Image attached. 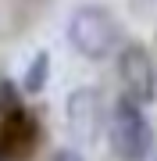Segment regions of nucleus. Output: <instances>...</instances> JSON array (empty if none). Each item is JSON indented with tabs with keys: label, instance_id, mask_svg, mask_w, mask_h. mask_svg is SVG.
Here are the masks:
<instances>
[{
	"label": "nucleus",
	"instance_id": "obj_5",
	"mask_svg": "<svg viewBox=\"0 0 157 161\" xmlns=\"http://www.w3.org/2000/svg\"><path fill=\"white\" fill-rule=\"evenodd\" d=\"M39 143V125L25 108H14L4 115V125H0V154L7 161H25Z\"/></svg>",
	"mask_w": 157,
	"mask_h": 161
},
{
	"label": "nucleus",
	"instance_id": "obj_7",
	"mask_svg": "<svg viewBox=\"0 0 157 161\" xmlns=\"http://www.w3.org/2000/svg\"><path fill=\"white\" fill-rule=\"evenodd\" d=\"M54 161H86L79 154V150H71V147H64V150H57V154H54Z\"/></svg>",
	"mask_w": 157,
	"mask_h": 161
},
{
	"label": "nucleus",
	"instance_id": "obj_1",
	"mask_svg": "<svg viewBox=\"0 0 157 161\" xmlns=\"http://www.w3.org/2000/svg\"><path fill=\"white\" fill-rule=\"evenodd\" d=\"M107 140L122 161H146L154 147V129L143 115V104H136L132 97H122L107 115Z\"/></svg>",
	"mask_w": 157,
	"mask_h": 161
},
{
	"label": "nucleus",
	"instance_id": "obj_6",
	"mask_svg": "<svg viewBox=\"0 0 157 161\" xmlns=\"http://www.w3.org/2000/svg\"><path fill=\"white\" fill-rule=\"evenodd\" d=\"M50 79V54L47 50H36V58L29 61V68H25V79H22V90L25 93H43V86H47Z\"/></svg>",
	"mask_w": 157,
	"mask_h": 161
},
{
	"label": "nucleus",
	"instance_id": "obj_4",
	"mask_svg": "<svg viewBox=\"0 0 157 161\" xmlns=\"http://www.w3.org/2000/svg\"><path fill=\"white\" fill-rule=\"evenodd\" d=\"M107 111H104V97L97 90L82 86L68 97V132L79 143H97L100 132H104Z\"/></svg>",
	"mask_w": 157,
	"mask_h": 161
},
{
	"label": "nucleus",
	"instance_id": "obj_2",
	"mask_svg": "<svg viewBox=\"0 0 157 161\" xmlns=\"http://www.w3.org/2000/svg\"><path fill=\"white\" fill-rule=\"evenodd\" d=\"M68 40H71V47H75L82 58L104 61L118 47V22H114V14L107 7L82 4V7H75V14L68 22Z\"/></svg>",
	"mask_w": 157,
	"mask_h": 161
},
{
	"label": "nucleus",
	"instance_id": "obj_3",
	"mask_svg": "<svg viewBox=\"0 0 157 161\" xmlns=\"http://www.w3.org/2000/svg\"><path fill=\"white\" fill-rule=\"evenodd\" d=\"M118 75L125 82V97H132L136 104H150L157 97V68L154 58L146 54L143 43H128L118 54Z\"/></svg>",
	"mask_w": 157,
	"mask_h": 161
},
{
	"label": "nucleus",
	"instance_id": "obj_8",
	"mask_svg": "<svg viewBox=\"0 0 157 161\" xmlns=\"http://www.w3.org/2000/svg\"><path fill=\"white\" fill-rule=\"evenodd\" d=\"M0 161H7V158H4V154H0Z\"/></svg>",
	"mask_w": 157,
	"mask_h": 161
}]
</instances>
